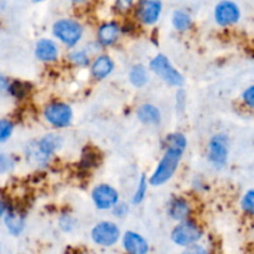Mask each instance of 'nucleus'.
<instances>
[{"mask_svg":"<svg viewBox=\"0 0 254 254\" xmlns=\"http://www.w3.org/2000/svg\"><path fill=\"white\" fill-rule=\"evenodd\" d=\"M184 153H185V148L166 146L160 161L149 178V184L153 186H161L170 181L180 165Z\"/></svg>","mask_w":254,"mask_h":254,"instance_id":"f257e3e1","label":"nucleus"},{"mask_svg":"<svg viewBox=\"0 0 254 254\" xmlns=\"http://www.w3.org/2000/svg\"><path fill=\"white\" fill-rule=\"evenodd\" d=\"M64 145V138L57 133H49L40 140L32 141L27 145V159L37 165H46L52 155Z\"/></svg>","mask_w":254,"mask_h":254,"instance_id":"f03ea898","label":"nucleus"},{"mask_svg":"<svg viewBox=\"0 0 254 254\" xmlns=\"http://www.w3.org/2000/svg\"><path fill=\"white\" fill-rule=\"evenodd\" d=\"M84 29L78 20L64 17L55 21L52 34L61 44L67 47H74L83 37Z\"/></svg>","mask_w":254,"mask_h":254,"instance_id":"7ed1b4c3","label":"nucleus"},{"mask_svg":"<svg viewBox=\"0 0 254 254\" xmlns=\"http://www.w3.org/2000/svg\"><path fill=\"white\" fill-rule=\"evenodd\" d=\"M203 236L202 228L193 220L184 221L178 223L171 231V241L176 246L183 248H189L191 246L198 245Z\"/></svg>","mask_w":254,"mask_h":254,"instance_id":"20e7f679","label":"nucleus"},{"mask_svg":"<svg viewBox=\"0 0 254 254\" xmlns=\"http://www.w3.org/2000/svg\"><path fill=\"white\" fill-rule=\"evenodd\" d=\"M149 68L153 73L160 77L165 83L173 87H181L185 83L184 76L173 66L170 60L163 54H159L150 61Z\"/></svg>","mask_w":254,"mask_h":254,"instance_id":"39448f33","label":"nucleus"},{"mask_svg":"<svg viewBox=\"0 0 254 254\" xmlns=\"http://www.w3.org/2000/svg\"><path fill=\"white\" fill-rule=\"evenodd\" d=\"M122 238L118 225L112 221H102L93 226L91 231V240L99 247H113Z\"/></svg>","mask_w":254,"mask_h":254,"instance_id":"423d86ee","label":"nucleus"},{"mask_svg":"<svg viewBox=\"0 0 254 254\" xmlns=\"http://www.w3.org/2000/svg\"><path fill=\"white\" fill-rule=\"evenodd\" d=\"M44 117L47 123L57 129L66 128L71 124L73 118V111L71 106L64 102L55 101L47 104L44 109Z\"/></svg>","mask_w":254,"mask_h":254,"instance_id":"0eeeda50","label":"nucleus"},{"mask_svg":"<svg viewBox=\"0 0 254 254\" xmlns=\"http://www.w3.org/2000/svg\"><path fill=\"white\" fill-rule=\"evenodd\" d=\"M228 136L223 133L215 134L207 145V160L213 168L222 169L228 160Z\"/></svg>","mask_w":254,"mask_h":254,"instance_id":"6e6552de","label":"nucleus"},{"mask_svg":"<svg viewBox=\"0 0 254 254\" xmlns=\"http://www.w3.org/2000/svg\"><path fill=\"white\" fill-rule=\"evenodd\" d=\"M92 201L97 210L108 211L113 210L119 202V192L108 184H99L92 190Z\"/></svg>","mask_w":254,"mask_h":254,"instance_id":"1a4fd4ad","label":"nucleus"},{"mask_svg":"<svg viewBox=\"0 0 254 254\" xmlns=\"http://www.w3.org/2000/svg\"><path fill=\"white\" fill-rule=\"evenodd\" d=\"M213 17L220 26H231L240 20L241 9L235 1L222 0L216 4L215 10H213Z\"/></svg>","mask_w":254,"mask_h":254,"instance_id":"9d476101","label":"nucleus"},{"mask_svg":"<svg viewBox=\"0 0 254 254\" xmlns=\"http://www.w3.org/2000/svg\"><path fill=\"white\" fill-rule=\"evenodd\" d=\"M163 12V2L154 0H143L136 4L135 16L139 22L146 26L155 25Z\"/></svg>","mask_w":254,"mask_h":254,"instance_id":"9b49d317","label":"nucleus"},{"mask_svg":"<svg viewBox=\"0 0 254 254\" xmlns=\"http://www.w3.org/2000/svg\"><path fill=\"white\" fill-rule=\"evenodd\" d=\"M166 212H168L169 217L171 220L180 223L184 222V221L190 220L192 208H191L190 202L185 197L175 196V197L170 198V201L168 202V210H166Z\"/></svg>","mask_w":254,"mask_h":254,"instance_id":"f8f14e48","label":"nucleus"},{"mask_svg":"<svg viewBox=\"0 0 254 254\" xmlns=\"http://www.w3.org/2000/svg\"><path fill=\"white\" fill-rule=\"evenodd\" d=\"M122 245L127 254H148L149 243L139 233L128 231L122 237Z\"/></svg>","mask_w":254,"mask_h":254,"instance_id":"ddd939ff","label":"nucleus"},{"mask_svg":"<svg viewBox=\"0 0 254 254\" xmlns=\"http://www.w3.org/2000/svg\"><path fill=\"white\" fill-rule=\"evenodd\" d=\"M121 32L122 27L117 21L103 22L97 30V42L104 47L112 46L118 41Z\"/></svg>","mask_w":254,"mask_h":254,"instance_id":"4468645a","label":"nucleus"},{"mask_svg":"<svg viewBox=\"0 0 254 254\" xmlns=\"http://www.w3.org/2000/svg\"><path fill=\"white\" fill-rule=\"evenodd\" d=\"M35 56L42 62H56L60 56V47L55 40L41 39L35 46Z\"/></svg>","mask_w":254,"mask_h":254,"instance_id":"2eb2a0df","label":"nucleus"},{"mask_svg":"<svg viewBox=\"0 0 254 254\" xmlns=\"http://www.w3.org/2000/svg\"><path fill=\"white\" fill-rule=\"evenodd\" d=\"M114 71V61L108 55H99L92 61L91 74L97 81L106 79Z\"/></svg>","mask_w":254,"mask_h":254,"instance_id":"dca6fc26","label":"nucleus"},{"mask_svg":"<svg viewBox=\"0 0 254 254\" xmlns=\"http://www.w3.org/2000/svg\"><path fill=\"white\" fill-rule=\"evenodd\" d=\"M136 117L146 126H158L161 122V112L151 103H144L136 109Z\"/></svg>","mask_w":254,"mask_h":254,"instance_id":"f3484780","label":"nucleus"},{"mask_svg":"<svg viewBox=\"0 0 254 254\" xmlns=\"http://www.w3.org/2000/svg\"><path fill=\"white\" fill-rule=\"evenodd\" d=\"M129 82L133 84L135 88H143L149 82V72L145 66L143 64H134L128 73Z\"/></svg>","mask_w":254,"mask_h":254,"instance_id":"a211bd4d","label":"nucleus"},{"mask_svg":"<svg viewBox=\"0 0 254 254\" xmlns=\"http://www.w3.org/2000/svg\"><path fill=\"white\" fill-rule=\"evenodd\" d=\"M5 226L12 236H19L25 227L24 216L17 211H11L5 216Z\"/></svg>","mask_w":254,"mask_h":254,"instance_id":"6ab92c4d","label":"nucleus"},{"mask_svg":"<svg viewBox=\"0 0 254 254\" xmlns=\"http://www.w3.org/2000/svg\"><path fill=\"white\" fill-rule=\"evenodd\" d=\"M171 22H173L174 29L180 32H185L192 27V17H191V15L181 9L175 10L173 12Z\"/></svg>","mask_w":254,"mask_h":254,"instance_id":"aec40b11","label":"nucleus"},{"mask_svg":"<svg viewBox=\"0 0 254 254\" xmlns=\"http://www.w3.org/2000/svg\"><path fill=\"white\" fill-rule=\"evenodd\" d=\"M67 59L71 62L72 64L77 67H87L91 64V57L89 54L84 49H78V50H72L67 55Z\"/></svg>","mask_w":254,"mask_h":254,"instance_id":"412c9836","label":"nucleus"},{"mask_svg":"<svg viewBox=\"0 0 254 254\" xmlns=\"http://www.w3.org/2000/svg\"><path fill=\"white\" fill-rule=\"evenodd\" d=\"M146 192H148V179L145 175H141L138 181L135 191H134L133 196H131V203L133 205H139L144 201L145 198Z\"/></svg>","mask_w":254,"mask_h":254,"instance_id":"4be33fe9","label":"nucleus"},{"mask_svg":"<svg viewBox=\"0 0 254 254\" xmlns=\"http://www.w3.org/2000/svg\"><path fill=\"white\" fill-rule=\"evenodd\" d=\"M59 226L64 232H72L76 228L77 221L69 213H62L59 218Z\"/></svg>","mask_w":254,"mask_h":254,"instance_id":"5701e85b","label":"nucleus"},{"mask_svg":"<svg viewBox=\"0 0 254 254\" xmlns=\"http://www.w3.org/2000/svg\"><path fill=\"white\" fill-rule=\"evenodd\" d=\"M166 146H180L185 148L188 146V139L183 133H171L165 139Z\"/></svg>","mask_w":254,"mask_h":254,"instance_id":"b1692460","label":"nucleus"},{"mask_svg":"<svg viewBox=\"0 0 254 254\" xmlns=\"http://www.w3.org/2000/svg\"><path fill=\"white\" fill-rule=\"evenodd\" d=\"M241 207L248 215L254 216V190H250L243 195L241 200Z\"/></svg>","mask_w":254,"mask_h":254,"instance_id":"393cba45","label":"nucleus"},{"mask_svg":"<svg viewBox=\"0 0 254 254\" xmlns=\"http://www.w3.org/2000/svg\"><path fill=\"white\" fill-rule=\"evenodd\" d=\"M14 126L7 119H0V143L7 140L11 136Z\"/></svg>","mask_w":254,"mask_h":254,"instance_id":"a878e982","label":"nucleus"},{"mask_svg":"<svg viewBox=\"0 0 254 254\" xmlns=\"http://www.w3.org/2000/svg\"><path fill=\"white\" fill-rule=\"evenodd\" d=\"M15 166V161L12 156L7 154H0V173H7L12 170Z\"/></svg>","mask_w":254,"mask_h":254,"instance_id":"bb28decb","label":"nucleus"},{"mask_svg":"<svg viewBox=\"0 0 254 254\" xmlns=\"http://www.w3.org/2000/svg\"><path fill=\"white\" fill-rule=\"evenodd\" d=\"M10 91V93L12 94V96L17 97V98H21V97H24L25 94H26V89H25V84L21 83V82H12L11 84L9 86V88H7Z\"/></svg>","mask_w":254,"mask_h":254,"instance_id":"cd10ccee","label":"nucleus"},{"mask_svg":"<svg viewBox=\"0 0 254 254\" xmlns=\"http://www.w3.org/2000/svg\"><path fill=\"white\" fill-rule=\"evenodd\" d=\"M242 99L243 103H245L248 108L254 109V84L245 89V92L242 93Z\"/></svg>","mask_w":254,"mask_h":254,"instance_id":"c85d7f7f","label":"nucleus"},{"mask_svg":"<svg viewBox=\"0 0 254 254\" xmlns=\"http://www.w3.org/2000/svg\"><path fill=\"white\" fill-rule=\"evenodd\" d=\"M113 215L118 218H124L129 213V206L126 202H118L112 210Z\"/></svg>","mask_w":254,"mask_h":254,"instance_id":"c756f323","label":"nucleus"},{"mask_svg":"<svg viewBox=\"0 0 254 254\" xmlns=\"http://www.w3.org/2000/svg\"><path fill=\"white\" fill-rule=\"evenodd\" d=\"M181 254H210L208 251L206 250L203 246L201 245H195V246H191V247L185 248V250L181 252Z\"/></svg>","mask_w":254,"mask_h":254,"instance_id":"7c9ffc66","label":"nucleus"},{"mask_svg":"<svg viewBox=\"0 0 254 254\" xmlns=\"http://www.w3.org/2000/svg\"><path fill=\"white\" fill-rule=\"evenodd\" d=\"M133 2L131 1H127V0H119V1L116 2V6L118 9L119 12H127L131 9L133 6Z\"/></svg>","mask_w":254,"mask_h":254,"instance_id":"2f4dec72","label":"nucleus"},{"mask_svg":"<svg viewBox=\"0 0 254 254\" xmlns=\"http://www.w3.org/2000/svg\"><path fill=\"white\" fill-rule=\"evenodd\" d=\"M5 210H6V206H5V203L2 202L1 200H0V217H1V216L4 215Z\"/></svg>","mask_w":254,"mask_h":254,"instance_id":"473e14b6","label":"nucleus"}]
</instances>
